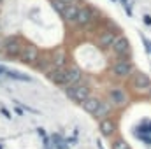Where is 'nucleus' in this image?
<instances>
[{
  "label": "nucleus",
  "instance_id": "ddd939ff",
  "mask_svg": "<svg viewBox=\"0 0 151 149\" xmlns=\"http://www.w3.org/2000/svg\"><path fill=\"white\" fill-rule=\"evenodd\" d=\"M47 75H49V79H51L55 84L65 86V75H67V69H65V67H63V69H53Z\"/></svg>",
  "mask_w": 151,
  "mask_h": 149
},
{
  "label": "nucleus",
  "instance_id": "39448f33",
  "mask_svg": "<svg viewBox=\"0 0 151 149\" xmlns=\"http://www.w3.org/2000/svg\"><path fill=\"white\" fill-rule=\"evenodd\" d=\"M111 49H113V53L116 54V56H119V58L125 60V56L130 54V40H128V37L118 35V39L114 40V44H113Z\"/></svg>",
  "mask_w": 151,
  "mask_h": 149
},
{
  "label": "nucleus",
  "instance_id": "f8f14e48",
  "mask_svg": "<svg viewBox=\"0 0 151 149\" xmlns=\"http://www.w3.org/2000/svg\"><path fill=\"white\" fill-rule=\"evenodd\" d=\"M79 9H81V7H77L76 4H67V7H65L63 12H62L63 19H65L67 23H76L77 14H79Z\"/></svg>",
  "mask_w": 151,
  "mask_h": 149
},
{
  "label": "nucleus",
  "instance_id": "f3484780",
  "mask_svg": "<svg viewBox=\"0 0 151 149\" xmlns=\"http://www.w3.org/2000/svg\"><path fill=\"white\" fill-rule=\"evenodd\" d=\"M113 149H130L128 142H125L123 139H116L113 142Z\"/></svg>",
  "mask_w": 151,
  "mask_h": 149
},
{
  "label": "nucleus",
  "instance_id": "2eb2a0df",
  "mask_svg": "<svg viewBox=\"0 0 151 149\" xmlns=\"http://www.w3.org/2000/svg\"><path fill=\"white\" fill-rule=\"evenodd\" d=\"M99 105H100V100H99L97 97H91V95L81 104V107H83L86 112H90V114H95V111L99 109Z\"/></svg>",
  "mask_w": 151,
  "mask_h": 149
},
{
  "label": "nucleus",
  "instance_id": "423d86ee",
  "mask_svg": "<svg viewBox=\"0 0 151 149\" xmlns=\"http://www.w3.org/2000/svg\"><path fill=\"white\" fill-rule=\"evenodd\" d=\"M19 56H21V62H23V63H27V65H34V63H37V60L40 58V53H39L37 46L28 44V46L23 47V51H21Z\"/></svg>",
  "mask_w": 151,
  "mask_h": 149
},
{
  "label": "nucleus",
  "instance_id": "f03ea898",
  "mask_svg": "<svg viewBox=\"0 0 151 149\" xmlns=\"http://www.w3.org/2000/svg\"><path fill=\"white\" fill-rule=\"evenodd\" d=\"M107 100L111 102V105H114V107H123V105L128 104V93L123 88L114 86V88H111L107 91Z\"/></svg>",
  "mask_w": 151,
  "mask_h": 149
},
{
  "label": "nucleus",
  "instance_id": "0eeeda50",
  "mask_svg": "<svg viewBox=\"0 0 151 149\" xmlns=\"http://www.w3.org/2000/svg\"><path fill=\"white\" fill-rule=\"evenodd\" d=\"M4 51H5L7 56L16 58V56L21 54L23 47H21V42H19L16 37H7L5 39V42H4Z\"/></svg>",
  "mask_w": 151,
  "mask_h": 149
},
{
  "label": "nucleus",
  "instance_id": "f257e3e1",
  "mask_svg": "<svg viewBox=\"0 0 151 149\" xmlns=\"http://www.w3.org/2000/svg\"><path fill=\"white\" fill-rule=\"evenodd\" d=\"M65 93L70 100H74L77 104H83L88 97H90V88L84 84H74V86H67Z\"/></svg>",
  "mask_w": 151,
  "mask_h": 149
},
{
  "label": "nucleus",
  "instance_id": "4468645a",
  "mask_svg": "<svg viewBox=\"0 0 151 149\" xmlns=\"http://www.w3.org/2000/svg\"><path fill=\"white\" fill-rule=\"evenodd\" d=\"M111 112H113V105H111V102H109V100H107V102H102V100H100V105H99V109L95 111L93 116H95L97 119H106Z\"/></svg>",
  "mask_w": 151,
  "mask_h": 149
},
{
  "label": "nucleus",
  "instance_id": "dca6fc26",
  "mask_svg": "<svg viewBox=\"0 0 151 149\" xmlns=\"http://www.w3.org/2000/svg\"><path fill=\"white\" fill-rule=\"evenodd\" d=\"M51 65L55 69H63L65 67V53L63 51H56L53 56H51Z\"/></svg>",
  "mask_w": 151,
  "mask_h": 149
},
{
  "label": "nucleus",
  "instance_id": "6e6552de",
  "mask_svg": "<svg viewBox=\"0 0 151 149\" xmlns=\"http://www.w3.org/2000/svg\"><path fill=\"white\" fill-rule=\"evenodd\" d=\"M95 14H97L95 9H91V7H81L79 9V14H77V19H76V25H79V27L90 25Z\"/></svg>",
  "mask_w": 151,
  "mask_h": 149
},
{
  "label": "nucleus",
  "instance_id": "aec40b11",
  "mask_svg": "<svg viewBox=\"0 0 151 149\" xmlns=\"http://www.w3.org/2000/svg\"><path fill=\"white\" fill-rule=\"evenodd\" d=\"M58 2H63V4H74V0H58Z\"/></svg>",
  "mask_w": 151,
  "mask_h": 149
},
{
  "label": "nucleus",
  "instance_id": "412c9836",
  "mask_svg": "<svg viewBox=\"0 0 151 149\" xmlns=\"http://www.w3.org/2000/svg\"><path fill=\"white\" fill-rule=\"evenodd\" d=\"M2 2H4V0H0V4H2Z\"/></svg>",
  "mask_w": 151,
  "mask_h": 149
},
{
  "label": "nucleus",
  "instance_id": "6ab92c4d",
  "mask_svg": "<svg viewBox=\"0 0 151 149\" xmlns=\"http://www.w3.org/2000/svg\"><path fill=\"white\" fill-rule=\"evenodd\" d=\"M51 4H53V7H55L56 11H60V12H63V9L67 7V4H63V2H58V0H51Z\"/></svg>",
  "mask_w": 151,
  "mask_h": 149
},
{
  "label": "nucleus",
  "instance_id": "9d476101",
  "mask_svg": "<svg viewBox=\"0 0 151 149\" xmlns=\"http://www.w3.org/2000/svg\"><path fill=\"white\" fill-rule=\"evenodd\" d=\"M99 130H100V133L104 137H113L114 133H116V130H118V126H116V123H114L113 119L106 117V119H100Z\"/></svg>",
  "mask_w": 151,
  "mask_h": 149
},
{
  "label": "nucleus",
  "instance_id": "a211bd4d",
  "mask_svg": "<svg viewBox=\"0 0 151 149\" xmlns=\"http://www.w3.org/2000/svg\"><path fill=\"white\" fill-rule=\"evenodd\" d=\"M5 74L9 77H14V79H19V81H30V77L25 74H19V72H11V70H5Z\"/></svg>",
  "mask_w": 151,
  "mask_h": 149
},
{
  "label": "nucleus",
  "instance_id": "20e7f679",
  "mask_svg": "<svg viewBox=\"0 0 151 149\" xmlns=\"http://www.w3.org/2000/svg\"><path fill=\"white\" fill-rule=\"evenodd\" d=\"M111 72H113L116 77H128V75L134 74V65L130 60H118L111 65Z\"/></svg>",
  "mask_w": 151,
  "mask_h": 149
},
{
  "label": "nucleus",
  "instance_id": "7ed1b4c3",
  "mask_svg": "<svg viewBox=\"0 0 151 149\" xmlns=\"http://www.w3.org/2000/svg\"><path fill=\"white\" fill-rule=\"evenodd\" d=\"M130 84H132V88L137 93H148L151 90V79L146 74H142V72H135L132 75Z\"/></svg>",
  "mask_w": 151,
  "mask_h": 149
},
{
  "label": "nucleus",
  "instance_id": "9b49d317",
  "mask_svg": "<svg viewBox=\"0 0 151 149\" xmlns=\"http://www.w3.org/2000/svg\"><path fill=\"white\" fill-rule=\"evenodd\" d=\"M81 77H83V72H81L79 67H69L67 69V75H65V88L77 84L81 81Z\"/></svg>",
  "mask_w": 151,
  "mask_h": 149
},
{
  "label": "nucleus",
  "instance_id": "1a4fd4ad",
  "mask_svg": "<svg viewBox=\"0 0 151 149\" xmlns=\"http://www.w3.org/2000/svg\"><path fill=\"white\" fill-rule=\"evenodd\" d=\"M118 39V35L114 34L113 30H104L100 35H99V46L102 47V49H109V47H113V44H114V40Z\"/></svg>",
  "mask_w": 151,
  "mask_h": 149
}]
</instances>
